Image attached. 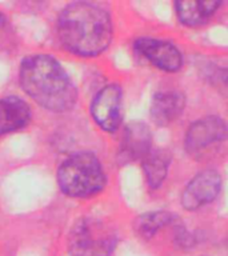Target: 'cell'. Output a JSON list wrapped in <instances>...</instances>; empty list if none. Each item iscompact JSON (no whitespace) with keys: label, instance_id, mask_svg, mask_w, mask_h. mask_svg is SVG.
Masks as SVG:
<instances>
[{"label":"cell","instance_id":"obj_1","mask_svg":"<svg viewBox=\"0 0 228 256\" xmlns=\"http://www.w3.org/2000/svg\"><path fill=\"white\" fill-rule=\"evenodd\" d=\"M58 35L66 50L79 56H96L110 46L112 20L99 6L86 2L64 8L58 20Z\"/></svg>","mask_w":228,"mask_h":256},{"label":"cell","instance_id":"obj_2","mask_svg":"<svg viewBox=\"0 0 228 256\" xmlns=\"http://www.w3.org/2000/svg\"><path fill=\"white\" fill-rule=\"evenodd\" d=\"M23 91L46 110L66 112L76 102L74 83L52 56L39 54L23 60L19 72Z\"/></svg>","mask_w":228,"mask_h":256},{"label":"cell","instance_id":"obj_3","mask_svg":"<svg viewBox=\"0 0 228 256\" xmlns=\"http://www.w3.org/2000/svg\"><path fill=\"white\" fill-rule=\"evenodd\" d=\"M60 190L72 198H90L99 194L106 184V175L99 159L90 152L70 156L58 170Z\"/></svg>","mask_w":228,"mask_h":256},{"label":"cell","instance_id":"obj_4","mask_svg":"<svg viewBox=\"0 0 228 256\" xmlns=\"http://www.w3.org/2000/svg\"><path fill=\"white\" fill-rule=\"evenodd\" d=\"M116 234L111 226L99 219L78 220L68 235L71 256H111L116 247Z\"/></svg>","mask_w":228,"mask_h":256},{"label":"cell","instance_id":"obj_5","mask_svg":"<svg viewBox=\"0 0 228 256\" xmlns=\"http://www.w3.org/2000/svg\"><path fill=\"white\" fill-rule=\"evenodd\" d=\"M227 139V126L219 116H208L198 120L188 130L184 147L190 155L199 158L208 148L215 147Z\"/></svg>","mask_w":228,"mask_h":256},{"label":"cell","instance_id":"obj_6","mask_svg":"<svg viewBox=\"0 0 228 256\" xmlns=\"http://www.w3.org/2000/svg\"><path fill=\"white\" fill-rule=\"evenodd\" d=\"M123 91L118 84H108L92 100L91 114L96 124L107 132H115L122 123Z\"/></svg>","mask_w":228,"mask_h":256},{"label":"cell","instance_id":"obj_7","mask_svg":"<svg viewBox=\"0 0 228 256\" xmlns=\"http://www.w3.org/2000/svg\"><path fill=\"white\" fill-rule=\"evenodd\" d=\"M222 179L214 170H206L200 172L184 188L182 195V204L186 210L194 211L203 207L204 204L211 203L219 195Z\"/></svg>","mask_w":228,"mask_h":256},{"label":"cell","instance_id":"obj_8","mask_svg":"<svg viewBox=\"0 0 228 256\" xmlns=\"http://www.w3.org/2000/svg\"><path fill=\"white\" fill-rule=\"evenodd\" d=\"M135 50L154 66L167 72H175L182 67V54L170 42L143 38L135 42Z\"/></svg>","mask_w":228,"mask_h":256},{"label":"cell","instance_id":"obj_9","mask_svg":"<svg viewBox=\"0 0 228 256\" xmlns=\"http://www.w3.org/2000/svg\"><path fill=\"white\" fill-rule=\"evenodd\" d=\"M152 148L151 131L143 123L128 124L120 142V159L124 162L142 160Z\"/></svg>","mask_w":228,"mask_h":256},{"label":"cell","instance_id":"obj_10","mask_svg":"<svg viewBox=\"0 0 228 256\" xmlns=\"http://www.w3.org/2000/svg\"><path fill=\"white\" fill-rule=\"evenodd\" d=\"M31 119V110L23 99L8 96L0 99V136L26 127Z\"/></svg>","mask_w":228,"mask_h":256},{"label":"cell","instance_id":"obj_11","mask_svg":"<svg viewBox=\"0 0 228 256\" xmlns=\"http://www.w3.org/2000/svg\"><path fill=\"white\" fill-rule=\"evenodd\" d=\"M184 106H186V99L179 92H159L152 99V120L158 126H168L182 115Z\"/></svg>","mask_w":228,"mask_h":256},{"label":"cell","instance_id":"obj_12","mask_svg":"<svg viewBox=\"0 0 228 256\" xmlns=\"http://www.w3.org/2000/svg\"><path fill=\"white\" fill-rule=\"evenodd\" d=\"M219 6L220 2L216 0H183L175 3L176 14L180 22L191 27L207 23Z\"/></svg>","mask_w":228,"mask_h":256},{"label":"cell","instance_id":"obj_13","mask_svg":"<svg viewBox=\"0 0 228 256\" xmlns=\"http://www.w3.org/2000/svg\"><path fill=\"white\" fill-rule=\"evenodd\" d=\"M143 170L151 188H158L166 179L171 156L163 148H151L143 159Z\"/></svg>","mask_w":228,"mask_h":256},{"label":"cell","instance_id":"obj_14","mask_svg":"<svg viewBox=\"0 0 228 256\" xmlns=\"http://www.w3.org/2000/svg\"><path fill=\"white\" fill-rule=\"evenodd\" d=\"M178 218L174 216L171 212L156 211L147 212L144 215L139 216L135 222L136 232L144 239H150L155 235L156 232L162 228L167 227L170 224H175Z\"/></svg>","mask_w":228,"mask_h":256},{"label":"cell","instance_id":"obj_15","mask_svg":"<svg viewBox=\"0 0 228 256\" xmlns=\"http://www.w3.org/2000/svg\"><path fill=\"white\" fill-rule=\"evenodd\" d=\"M4 23H6V19H4V16L0 14V27H2Z\"/></svg>","mask_w":228,"mask_h":256}]
</instances>
